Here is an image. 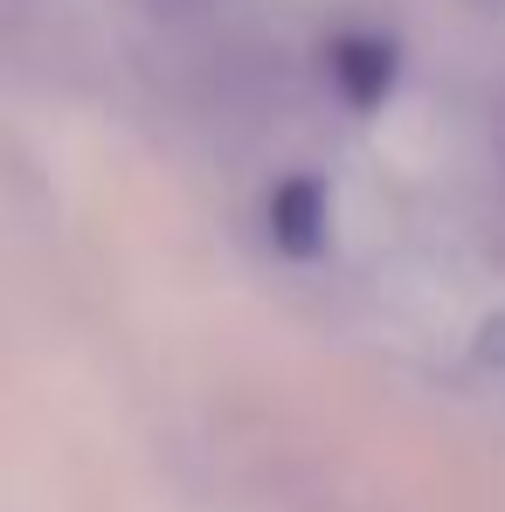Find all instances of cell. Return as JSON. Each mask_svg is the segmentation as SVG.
Returning a JSON list of instances; mask_svg holds the SVG:
<instances>
[{
  "instance_id": "cell-1",
  "label": "cell",
  "mask_w": 505,
  "mask_h": 512,
  "mask_svg": "<svg viewBox=\"0 0 505 512\" xmlns=\"http://www.w3.org/2000/svg\"><path fill=\"white\" fill-rule=\"evenodd\" d=\"M326 70H333V90L346 97V111H381L402 77V49L374 28H353L326 49Z\"/></svg>"
},
{
  "instance_id": "cell-2",
  "label": "cell",
  "mask_w": 505,
  "mask_h": 512,
  "mask_svg": "<svg viewBox=\"0 0 505 512\" xmlns=\"http://www.w3.org/2000/svg\"><path fill=\"white\" fill-rule=\"evenodd\" d=\"M263 222H270V243L284 256H319L326 250V229H333V194L319 173H291L270 187L263 201Z\"/></svg>"
},
{
  "instance_id": "cell-3",
  "label": "cell",
  "mask_w": 505,
  "mask_h": 512,
  "mask_svg": "<svg viewBox=\"0 0 505 512\" xmlns=\"http://www.w3.org/2000/svg\"><path fill=\"white\" fill-rule=\"evenodd\" d=\"M478 367H492V374H505V312H492L485 326H478Z\"/></svg>"
},
{
  "instance_id": "cell-4",
  "label": "cell",
  "mask_w": 505,
  "mask_h": 512,
  "mask_svg": "<svg viewBox=\"0 0 505 512\" xmlns=\"http://www.w3.org/2000/svg\"><path fill=\"white\" fill-rule=\"evenodd\" d=\"M499 146H505V118H499Z\"/></svg>"
}]
</instances>
